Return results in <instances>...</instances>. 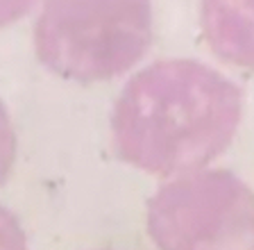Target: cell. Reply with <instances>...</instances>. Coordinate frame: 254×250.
I'll list each match as a JSON object with an SVG mask.
<instances>
[{
    "label": "cell",
    "mask_w": 254,
    "mask_h": 250,
    "mask_svg": "<svg viewBox=\"0 0 254 250\" xmlns=\"http://www.w3.org/2000/svg\"><path fill=\"white\" fill-rule=\"evenodd\" d=\"M243 93L195 59H164L123 86L111 114L125 162L152 175L202 170L227 148L241 123Z\"/></svg>",
    "instance_id": "obj_1"
},
{
    "label": "cell",
    "mask_w": 254,
    "mask_h": 250,
    "mask_svg": "<svg viewBox=\"0 0 254 250\" xmlns=\"http://www.w3.org/2000/svg\"><path fill=\"white\" fill-rule=\"evenodd\" d=\"M152 41V9L141 0L50 2L34 25V48L55 73L100 82L129 71Z\"/></svg>",
    "instance_id": "obj_2"
},
{
    "label": "cell",
    "mask_w": 254,
    "mask_h": 250,
    "mask_svg": "<svg viewBox=\"0 0 254 250\" xmlns=\"http://www.w3.org/2000/svg\"><path fill=\"white\" fill-rule=\"evenodd\" d=\"M159 250H241L252 232V191L232 170H195L166 182L148 202Z\"/></svg>",
    "instance_id": "obj_3"
},
{
    "label": "cell",
    "mask_w": 254,
    "mask_h": 250,
    "mask_svg": "<svg viewBox=\"0 0 254 250\" xmlns=\"http://www.w3.org/2000/svg\"><path fill=\"white\" fill-rule=\"evenodd\" d=\"M204 30L218 55L236 64L252 59V5L209 2L204 5Z\"/></svg>",
    "instance_id": "obj_4"
},
{
    "label": "cell",
    "mask_w": 254,
    "mask_h": 250,
    "mask_svg": "<svg viewBox=\"0 0 254 250\" xmlns=\"http://www.w3.org/2000/svg\"><path fill=\"white\" fill-rule=\"evenodd\" d=\"M16 157V134L7 107L0 100V184L7 180Z\"/></svg>",
    "instance_id": "obj_5"
},
{
    "label": "cell",
    "mask_w": 254,
    "mask_h": 250,
    "mask_svg": "<svg viewBox=\"0 0 254 250\" xmlns=\"http://www.w3.org/2000/svg\"><path fill=\"white\" fill-rule=\"evenodd\" d=\"M0 250H27L25 232L18 218L0 205Z\"/></svg>",
    "instance_id": "obj_6"
},
{
    "label": "cell",
    "mask_w": 254,
    "mask_h": 250,
    "mask_svg": "<svg viewBox=\"0 0 254 250\" xmlns=\"http://www.w3.org/2000/svg\"><path fill=\"white\" fill-rule=\"evenodd\" d=\"M27 7L30 5H25V2H0V23H7L11 18L25 14Z\"/></svg>",
    "instance_id": "obj_7"
},
{
    "label": "cell",
    "mask_w": 254,
    "mask_h": 250,
    "mask_svg": "<svg viewBox=\"0 0 254 250\" xmlns=\"http://www.w3.org/2000/svg\"><path fill=\"white\" fill-rule=\"evenodd\" d=\"M245 250H250V246H248V248H245Z\"/></svg>",
    "instance_id": "obj_8"
}]
</instances>
